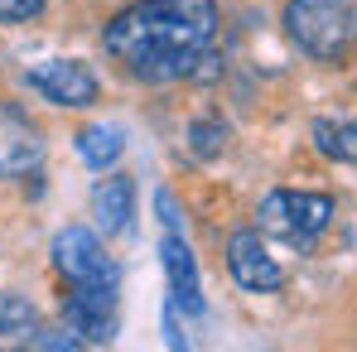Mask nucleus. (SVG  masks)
<instances>
[{"mask_svg":"<svg viewBox=\"0 0 357 352\" xmlns=\"http://www.w3.org/2000/svg\"><path fill=\"white\" fill-rule=\"evenodd\" d=\"M227 270H232V280H237L241 290H251V294H275L285 285V270L266 251L261 232H237L227 241Z\"/></svg>","mask_w":357,"mask_h":352,"instance_id":"nucleus-7","label":"nucleus"},{"mask_svg":"<svg viewBox=\"0 0 357 352\" xmlns=\"http://www.w3.org/2000/svg\"><path fill=\"white\" fill-rule=\"evenodd\" d=\"M193 155H203V160H213L222 145H227V125L222 121H193Z\"/></svg>","mask_w":357,"mask_h":352,"instance_id":"nucleus-14","label":"nucleus"},{"mask_svg":"<svg viewBox=\"0 0 357 352\" xmlns=\"http://www.w3.org/2000/svg\"><path fill=\"white\" fill-rule=\"evenodd\" d=\"M49 0H0V24H29L44 15Z\"/></svg>","mask_w":357,"mask_h":352,"instance_id":"nucleus-15","label":"nucleus"},{"mask_svg":"<svg viewBox=\"0 0 357 352\" xmlns=\"http://www.w3.org/2000/svg\"><path fill=\"white\" fill-rule=\"evenodd\" d=\"M285 34L295 39L299 54L319 63H338L353 49V5L348 0H290Z\"/></svg>","mask_w":357,"mask_h":352,"instance_id":"nucleus-2","label":"nucleus"},{"mask_svg":"<svg viewBox=\"0 0 357 352\" xmlns=\"http://www.w3.org/2000/svg\"><path fill=\"white\" fill-rule=\"evenodd\" d=\"M92 213H97V222L107 227V236L126 232L130 217H135V183H130L126 174L102 178V183L92 188Z\"/></svg>","mask_w":357,"mask_h":352,"instance_id":"nucleus-10","label":"nucleus"},{"mask_svg":"<svg viewBox=\"0 0 357 352\" xmlns=\"http://www.w3.org/2000/svg\"><path fill=\"white\" fill-rule=\"evenodd\" d=\"M121 150H126V130H121V125H87V130H77V155H82L97 174H107V169L116 164Z\"/></svg>","mask_w":357,"mask_h":352,"instance_id":"nucleus-11","label":"nucleus"},{"mask_svg":"<svg viewBox=\"0 0 357 352\" xmlns=\"http://www.w3.org/2000/svg\"><path fill=\"white\" fill-rule=\"evenodd\" d=\"M63 323L77 343H112L116 338V285H68Z\"/></svg>","mask_w":357,"mask_h":352,"instance_id":"nucleus-5","label":"nucleus"},{"mask_svg":"<svg viewBox=\"0 0 357 352\" xmlns=\"http://www.w3.org/2000/svg\"><path fill=\"white\" fill-rule=\"evenodd\" d=\"M353 121H314V140H319V150L328 155V160H338V164H353L357 145H353Z\"/></svg>","mask_w":357,"mask_h":352,"instance_id":"nucleus-13","label":"nucleus"},{"mask_svg":"<svg viewBox=\"0 0 357 352\" xmlns=\"http://www.w3.org/2000/svg\"><path fill=\"white\" fill-rule=\"evenodd\" d=\"M34 333H39L34 304H29V299H20V294H0V348L34 343Z\"/></svg>","mask_w":357,"mask_h":352,"instance_id":"nucleus-12","label":"nucleus"},{"mask_svg":"<svg viewBox=\"0 0 357 352\" xmlns=\"http://www.w3.org/2000/svg\"><path fill=\"white\" fill-rule=\"evenodd\" d=\"M24 82L54 107H92L97 102V77L77 59H44L39 68L24 72Z\"/></svg>","mask_w":357,"mask_h":352,"instance_id":"nucleus-6","label":"nucleus"},{"mask_svg":"<svg viewBox=\"0 0 357 352\" xmlns=\"http://www.w3.org/2000/svg\"><path fill=\"white\" fill-rule=\"evenodd\" d=\"M333 222V198L328 193H295V188H275L261 198V232L309 251Z\"/></svg>","mask_w":357,"mask_h":352,"instance_id":"nucleus-3","label":"nucleus"},{"mask_svg":"<svg viewBox=\"0 0 357 352\" xmlns=\"http://www.w3.org/2000/svg\"><path fill=\"white\" fill-rule=\"evenodd\" d=\"M54 266L68 285H116V266H112L107 246L87 227H63L54 236Z\"/></svg>","mask_w":357,"mask_h":352,"instance_id":"nucleus-4","label":"nucleus"},{"mask_svg":"<svg viewBox=\"0 0 357 352\" xmlns=\"http://www.w3.org/2000/svg\"><path fill=\"white\" fill-rule=\"evenodd\" d=\"M44 140L39 125L24 116L20 107H0V178H24L39 169Z\"/></svg>","mask_w":357,"mask_h":352,"instance_id":"nucleus-8","label":"nucleus"},{"mask_svg":"<svg viewBox=\"0 0 357 352\" xmlns=\"http://www.w3.org/2000/svg\"><path fill=\"white\" fill-rule=\"evenodd\" d=\"M160 261H165V275H169V304L183 309L188 319H198L203 314V285H198V266H193V251H188L183 232H165Z\"/></svg>","mask_w":357,"mask_h":352,"instance_id":"nucleus-9","label":"nucleus"},{"mask_svg":"<svg viewBox=\"0 0 357 352\" xmlns=\"http://www.w3.org/2000/svg\"><path fill=\"white\" fill-rule=\"evenodd\" d=\"M213 34H218L213 0H140L102 29V44L116 63H126V72L145 82H174L193 72Z\"/></svg>","mask_w":357,"mask_h":352,"instance_id":"nucleus-1","label":"nucleus"}]
</instances>
